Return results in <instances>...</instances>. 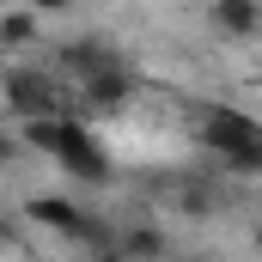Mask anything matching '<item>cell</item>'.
Segmentation results:
<instances>
[{
  "instance_id": "14",
  "label": "cell",
  "mask_w": 262,
  "mask_h": 262,
  "mask_svg": "<svg viewBox=\"0 0 262 262\" xmlns=\"http://www.w3.org/2000/svg\"><path fill=\"white\" fill-rule=\"evenodd\" d=\"M250 244H256V256H262V220H256V232H250Z\"/></svg>"
},
{
  "instance_id": "10",
  "label": "cell",
  "mask_w": 262,
  "mask_h": 262,
  "mask_svg": "<svg viewBox=\"0 0 262 262\" xmlns=\"http://www.w3.org/2000/svg\"><path fill=\"white\" fill-rule=\"evenodd\" d=\"M177 207H183V213H213V195H207V189H201V183H183V195H177Z\"/></svg>"
},
{
  "instance_id": "11",
  "label": "cell",
  "mask_w": 262,
  "mask_h": 262,
  "mask_svg": "<svg viewBox=\"0 0 262 262\" xmlns=\"http://www.w3.org/2000/svg\"><path fill=\"white\" fill-rule=\"evenodd\" d=\"M0 244H6V250H25V207L0 220Z\"/></svg>"
},
{
  "instance_id": "5",
  "label": "cell",
  "mask_w": 262,
  "mask_h": 262,
  "mask_svg": "<svg viewBox=\"0 0 262 262\" xmlns=\"http://www.w3.org/2000/svg\"><path fill=\"white\" fill-rule=\"evenodd\" d=\"M55 61H61V73H73V79L85 85L92 73H110V67H122V49H116L110 37H67Z\"/></svg>"
},
{
  "instance_id": "4",
  "label": "cell",
  "mask_w": 262,
  "mask_h": 262,
  "mask_svg": "<svg viewBox=\"0 0 262 262\" xmlns=\"http://www.w3.org/2000/svg\"><path fill=\"white\" fill-rule=\"evenodd\" d=\"M25 220L43 226L49 238H67V244H85V226H92V213L73 195H31L25 201Z\"/></svg>"
},
{
  "instance_id": "9",
  "label": "cell",
  "mask_w": 262,
  "mask_h": 262,
  "mask_svg": "<svg viewBox=\"0 0 262 262\" xmlns=\"http://www.w3.org/2000/svg\"><path fill=\"white\" fill-rule=\"evenodd\" d=\"M37 18H43V12L25 6V0L6 6V12H0V49H6V55H25V49L37 43Z\"/></svg>"
},
{
  "instance_id": "6",
  "label": "cell",
  "mask_w": 262,
  "mask_h": 262,
  "mask_svg": "<svg viewBox=\"0 0 262 262\" xmlns=\"http://www.w3.org/2000/svg\"><path fill=\"white\" fill-rule=\"evenodd\" d=\"M207 18H213V31L232 37V43L262 37V0H207Z\"/></svg>"
},
{
  "instance_id": "12",
  "label": "cell",
  "mask_w": 262,
  "mask_h": 262,
  "mask_svg": "<svg viewBox=\"0 0 262 262\" xmlns=\"http://www.w3.org/2000/svg\"><path fill=\"white\" fill-rule=\"evenodd\" d=\"M85 262H134V256H128V250H122V244H110V250H92V256H85Z\"/></svg>"
},
{
  "instance_id": "1",
  "label": "cell",
  "mask_w": 262,
  "mask_h": 262,
  "mask_svg": "<svg viewBox=\"0 0 262 262\" xmlns=\"http://www.w3.org/2000/svg\"><path fill=\"white\" fill-rule=\"evenodd\" d=\"M195 140L238 177H262V122L238 104H201Z\"/></svg>"
},
{
  "instance_id": "8",
  "label": "cell",
  "mask_w": 262,
  "mask_h": 262,
  "mask_svg": "<svg viewBox=\"0 0 262 262\" xmlns=\"http://www.w3.org/2000/svg\"><path fill=\"white\" fill-rule=\"evenodd\" d=\"M122 250H128L134 262H171V256H177V250H171V238H165V226H152V220L122 226Z\"/></svg>"
},
{
  "instance_id": "15",
  "label": "cell",
  "mask_w": 262,
  "mask_h": 262,
  "mask_svg": "<svg viewBox=\"0 0 262 262\" xmlns=\"http://www.w3.org/2000/svg\"><path fill=\"white\" fill-rule=\"evenodd\" d=\"M171 262H207V256H171Z\"/></svg>"
},
{
  "instance_id": "7",
  "label": "cell",
  "mask_w": 262,
  "mask_h": 262,
  "mask_svg": "<svg viewBox=\"0 0 262 262\" xmlns=\"http://www.w3.org/2000/svg\"><path fill=\"white\" fill-rule=\"evenodd\" d=\"M79 92H85V104H92V110H122L134 92H140V79H134V67L122 61V67H110V73H92Z\"/></svg>"
},
{
  "instance_id": "3",
  "label": "cell",
  "mask_w": 262,
  "mask_h": 262,
  "mask_svg": "<svg viewBox=\"0 0 262 262\" xmlns=\"http://www.w3.org/2000/svg\"><path fill=\"white\" fill-rule=\"evenodd\" d=\"M6 116L12 122H31V116H61V85L49 67H6Z\"/></svg>"
},
{
  "instance_id": "2",
  "label": "cell",
  "mask_w": 262,
  "mask_h": 262,
  "mask_svg": "<svg viewBox=\"0 0 262 262\" xmlns=\"http://www.w3.org/2000/svg\"><path fill=\"white\" fill-rule=\"evenodd\" d=\"M55 165H61L73 183H85V189H104L110 177H116V165H110V152L98 146V134L85 128L79 116H61V140H55Z\"/></svg>"
},
{
  "instance_id": "13",
  "label": "cell",
  "mask_w": 262,
  "mask_h": 262,
  "mask_svg": "<svg viewBox=\"0 0 262 262\" xmlns=\"http://www.w3.org/2000/svg\"><path fill=\"white\" fill-rule=\"evenodd\" d=\"M25 6H37V12H67L73 0H25Z\"/></svg>"
}]
</instances>
